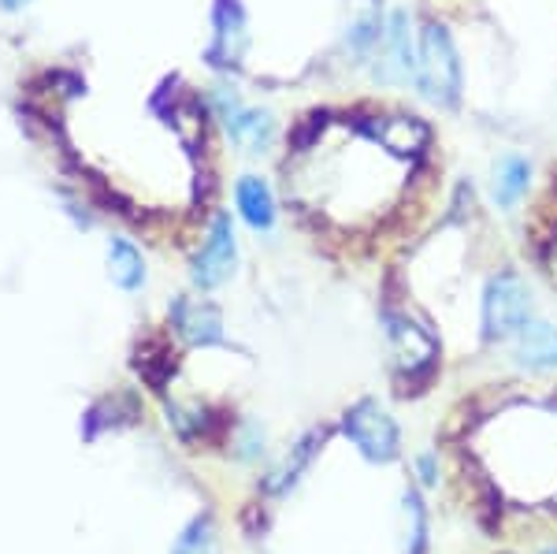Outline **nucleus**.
Returning a JSON list of instances; mask_svg holds the SVG:
<instances>
[{"label": "nucleus", "mask_w": 557, "mask_h": 554, "mask_svg": "<svg viewBox=\"0 0 557 554\" xmlns=\"http://www.w3.org/2000/svg\"><path fill=\"white\" fill-rule=\"evenodd\" d=\"M26 4H34V0H0V12H23Z\"/></svg>", "instance_id": "obj_16"}, {"label": "nucleus", "mask_w": 557, "mask_h": 554, "mask_svg": "<svg viewBox=\"0 0 557 554\" xmlns=\"http://www.w3.org/2000/svg\"><path fill=\"white\" fill-rule=\"evenodd\" d=\"M539 168L524 149H498L487 164V186H483V198L502 220H517L524 212L528 198L535 194Z\"/></svg>", "instance_id": "obj_8"}, {"label": "nucleus", "mask_w": 557, "mask_h": 554, "mask_svg": "<svg viewBox=\"0 0 557 554\" xmlns=\"http://www.w3.org/2000/svg\"><path fill=\"white\" fill-rule=\"evenodd\" d=\"M286 153V201L357 257L398 261L450 198L443 134L398 94L305 115Z\"/></svg>", "instance_id": "obj_1"}, {"label": "nucleus", "mask_w": 557, "mask_h": 554, "mask_svg": "<svg viewBox=\"0 0 557 554\" xmlns=\"http://www.w3.org/2000/svg\"><path fill=\"white\" fill-rule=\"evenodd\" d=\"M235 217L246 223L253 235H272L278 223V198L264 175H238L235 178Z\"/></svg>", "instance_id": "obj_12"}, {"label": "nucleus", "mask_w": 557, "mask_h": 554, "mask_svg": "<svg viewBox=\"0 0 557 554\" xmlns=\"http://www.w3.org/2000/svg\"><path fill=\"white\" fill-rule=\"evenodd\" d=\"M205 101H209L212 120L223 127L227 141L235 149H242V153L264 157V153H272V149L278 146V138H283V127H278L275 112L260 109V104H249L246 97H242V89L231 83V78L209 86Z\"/></svg>", "instance_id": "obj_7"}, {"label": "nucleus", "mask_w": 557, "mask_h": 554, "mask_svg": "<svg viewBox=\"0 0 557 554\" xmlns=\"http://www.w3.org/2000/svg\"><path fill=\"white\" fill-rule=\"evenodd\" d=\"M535 320V291L528 280L524 257H502L487 272L475 312V335L487 350H502L520 328Z\"/></svg>", "instance_id": "obj_4"}, {"label": "nucleus", "mask_w": 557, "mask_h": 554, "mask_svg": "<svg viewBox=\"0 0 557 554\" xmlns=\"http://www.w3.org/2000/svg\"><path fill=\"white\" fill-rule=\"evenodd\" d=\"M417 41H420V75L412 86V101L438 115H461L469 89H465V60L454 30L438 15L417 8Z\"/></svg>", "instance_id": "obj_3"}, {"label": "nucleus", "mask_w": 557, "mask_h": 554, "mask_svg": "<svg viewBox=\"0 0 557 554\" xmlns=\"http://www.w3.org/2000/svg\"><path fill=\"white\" fill-rule=\"evenodd\" d=\"M438 454L457 498L483 532L554 547L557 377H513L475 387L446 417Z\"/></svg>", "instance_id": "obj_2"}, {"label": "nucleus", "mask_w": 557, "mask_h": 554, "mask_svg": "<svg viewBox=\"0 0 557 554\" xmlns=\"http://www.w3.org/2000/svg\"><path fill=\"white\" fill-rule=\"evenodd\" d=\"M420 75V41H417V4H391L386 12V38L364 78L375 94L412 97Z\"/></svg>", "instance_id": "obj_5"}, {"label": "nucleus", "mask_w": 557, "mask_h": 554, "mask_svg": "<svg viewBox=\"0 0 557 554\" xmlns=\"http://www.w3.org/2000/svg\"><path fill=\"white\" fill-rule=\"evenodd\" d=\"M108 275H112L115 287L127 294L146 287V257L131 238H108Z\"/></svg>", "instance_id": "obj_14"}, {"label": "nucleus", "mask_w": 557, "mask_h": 554, "mask_svg": "<svg viewBox=\"0 0 557 554\" xmlns=\"http://www.w3.org/2000/svg\"><path fill=\"white\" fill-rule=\"evenodd\" d=\"M502 350L517 377H557V324L550 320H528Z\"/></svg>", "instance_id": "obj_10"}, {"label": "nucleus", "mask_w": 557, "mask_h": 554, "mask_svg": "<svg viewBox=\"0 0 557 554\" xmlns=\"http://www.w3.org/2000/svg\"><path fill=\"white\" fill-rule=\"evenodd\" d=\"M517 246L524 264L557 291V160L539 172L535 194L528 198L524 212L517 217Z\"/></svg>", "instance_id": "obj_6"}, {"label": "nucleus", "mask_w": 557, "mask_h": 554, "mask_svg": "<svg viewBox=\"0 0 557 554\" xmlns=\"http://www.w3.org/2000/svg\"><path fill=\"white\" fill-rule=\"evenodd\" d=\"M502 554H520V551H502Z\"/></svg>", "instance_id": "obj_18"}, {"label": "nucleus", "mask_w": 557, "mask_h": 554, "mask_svg": "<svg viewBox=\"0 0 557 554\" xmlns=\"http://www.w3.org/2000/svg\"><path fill=\"white\" fill-rule=\"evenodd\" d=\"M346 435L372 461H386L398 454V424L375 398H361L357 406H349Z\"/></svg>", "instance_id": "obj_11"}, {"label": "nucleus", "mask_w": 557, "mask_h": 554, "mask_svg": "<svg viewBox=\"0 0 557 554\" xmlns=\"http://www.w3.org/2000/svg\"><path fill=\"white\" fill-rule=\"evenodd\" d=\"M168 317H172L175 332L194 346H212L223 338V312L215 309L209 298L178 294V298L172 301V309H168Z\"/></svg>", "instance_id": "obj_13"}, {"label": "nucleus", "mask_w": 557, "mask_h": 554, "mask_svg": "<svg viewBox=\"0 0 557 554\" xmlns=\"http://www.w3.org/2000/svg\"><path fill=\"white\" fill-rule=\"evenodd\" d=\"M172 554H215V529L209 517H197V521L175 540Z\"/></svg>", "instance_id": "obj_15"}, {"label": "nucleus", "mask_w": 557, "mask_h": 554, "mask_svg": "<svg viewBox=\"0 0 557 554\" xmlns=\"http://www.w3.org/2000/svg\"><path fill=\"white\" fill-rule=\"evenodd\" d=\"M543 554H557V543H554V547H546Z\"/></svg>", "instance_id": "obj_17"}, {"label": "nucleus", "mask_w": 557, "mask_h": 554, "mask_svg": "<svg viewBox=\"0 0 557 554\" xmlns=\"http://www.w3.org/2000/svg\"><path fill=\"white\" fill-rule=\"evenodd\" d=\"M238 272V231H235V217L227 209H215L209 227H205V238L197 246L194 261H190V283L197 291H220L231 275Z\"/></svg>", "instance_id": "obj_9"}]
</instances>
